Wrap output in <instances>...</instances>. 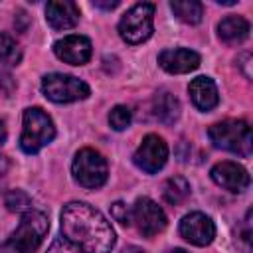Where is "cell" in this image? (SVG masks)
<instances>
[{"label": "cell", "instance_id": "obj_1", "mask_svg": "<svg viewBox=\"0 0 253 253\" xmlns=\"http://www.w3.org/2000/svg\"><path fill=\"white\" fill-rule=\"evenodd\" d=\"M63 239L85 253H111L117 243L111 221L87 202H69L61 210Z\"/></svg>", "mask_w": 253, "mask_h": 253}, {"label": "cell", "instance_id": "obj_2", "mask_svg": "<svg viewBox=\"0 0 253 253\" xmlns=\"http://www.w3.org/2000/svg\"><path fill=\"white\" fill-rule=\"evenodd\" d=\"M49 231V219L40 210H26L18 227L0 245V253H34Z\"/></svg>", "mask_w": 253, "mask_h": 253}, {"label": "cell", "instance_id": "obj_3", "mask_svg": "<svg viewBox=\"0 0 253 253\" xmlns=\"http://www.w3.org/2000/svg\"><path fill=\"white\" fill-rule=\"evenodd\" d=\"M208 136L215 148L233 152L237 156H249L253 150V134L249 123L241 119H225L208 128Z\"/></svg>", "mask_w": 253, "mask_h": 253}, {"label": "cell", "instance_id": "obj_4", "mask_svg": "<svg viewBox=\"0 0 253 253\" xmlns=\"http://www.w3.org/2000/svg\"><path fill=\"white\" fill-rule=\"evenodd\" d=\"M55 138V125L51 117L40 107H28L22 115L20 148L26 154H38Z\"/></svg>", "mask_w": 253, "mask_h": 253}, {"label": "cell", "instance_id": "obj_5", "mask_svg": "<svg viewBox=\"0 0 253 253\" xmlns=\"http://www.w3.org/2000/svg\"><path fill=\"white\" fill-rule=\"evenodd\" d=\"M71 174L79 186H83L87 190H97L109 178L107 158L95 148H81L73 156Z\"/></svg>", "mask_w": 253, "mask_h": 253}, {"label": "cell", "instance_id": "obj_6", "mask_svg": "<svg viewBox=\"0 0 253 253\" xmlns=\"http://www.w3.org/2000/svg\"><path fill=\"white\" fill-rule=\"evenodd\" d=\"M117 30L119 36L130 45L146 42L154 32V4L150 2L134 4L130 10L123 14Z\"/></svg>", "mask_w": 253, "mask_h": 253}, {"label": "cell", "instance_id": "obj_7", "mask_svg": "<svg viewBox=\"0 0 253 253\" xmlns=\"http://www.w3.org/2000/svg\"><path fill=\"white\" fill-rule=\"evenodd\" d=\"M43 95L53 103H75L91 95V89L85 81L67 75V73H47L42 79Z\"/></svg>", "mask_w": 253, "mask_h": 253}, {"label": "cell", "instance_id": "obj_8", "mask_svg": "<svg viewBox=\"0 0 253 253\" xmlns=\"http://www.w3.org/2000/svg\"><path fill=\"white\" fill-rule=\"evenodd\" d=\"M130 221L136 225V229H138V233H142V237H154L160 231H164L168 217H166L164 210L154 200L142 196L130 208Z\"/></svg>", "mask_w": 253, "mask_h": 253}, {"label": "cell", "instance_id": "obj_9", "mask_svg": "<svg viewBox=\"0 0 253 253\" xmlns=\"http://www.w3.org/2000/svg\"><path fill=\"white\" fill-rule=\"evenodd\" d=\"M132 160L142 172L156 174L158 170L164 168V164L168 160V144L158 134H146L142 138V142L138 144Z\"/></svg>", "mask_w": 253, "mask_h": 253}, {"label": "cell", "instance_id": "obj_10", "mask_svg": "<svg viewBox=\"0 0 253 253\" xmlns=\"http://www.w3.org/2000/svg\"><path fill=\"white\" fill-rule=\"evenodd\" d=\"M180 235L198 247H206L215 237V223L210 215L202 211H190L180 219Z\"/></svg>", "mask_w": 253, "mask_h": 253}, {"label": "cell", "instance_id": "obj_11", "mask_svg": "<svg viewBox=\"0 0 253 253\" xmlns=\"http://www.w3.org/2000/svg\"><path fill=\"white\" fill-rule=\"evenodd\" d=\"M210 176L211 180L227 190V192H233V194H241L249 188L251 184V178H249V172L237 164V162H231V160H223V162H217L211 170H210Z\"/></svg>", "mask_w": 253, "mask_h": 253}, {"label": "cell", "instance_id": "obj_12", "mask_svg": "<svg viewBox=\"0 0 253 253\" xmlns=\"http://www.w3.org/2000/svg\"><path fill=\"white\" fill-rule=\"evenodd\" d=\"M53 53L63 63L85 65L93 55V45H91L89 38L79 36V34H71V36H65L53 43Z\"/></svg>", "mask_w": 253, "mask_h": 253}, {"label": "cell", "instance_id": "obj_13", "mask_svg": "<svg viewBox=\"0 0 253 253\" xmlns=\"http://www.w3.org/2000/svg\"><path fill=\"white\" fill-rule=\"evenodd\" d=\"M158 65L174 75L190 73L200 65V53L188 47H174V49H164L158 53Z\"/></svg>", "mask_w": 253, "mask_h": 253}, {"label": "cell", "instance_id": "obj_14", "mask_svg": "<svg viewBox=\"0 0 253 253\" xmlns=\"http://www.w3.org/2000/svg\"><path fill=\"white\" fill-rule=\"evenodd\" d=\"M79 6L71 0H51L45 4V20L53 30H71L79 24Z\"/></svg>", "mask_w": 253, "mask_h": 253}, {"label": "cell", "instance_id": "obj_15", "mask_svg": "<svg viewBox=\"0 0 253 253\" xmlns=\"http://www.w3.org/2000/svg\"><path fill=\"white\" fill-rule=\"evenodd\" d=\"M188 93H190V99H192L194 107L200 109V111H211L219 103L217 85L213 83L211 77H206V75H200V77L192 79L190 85H188Z\"/></svg>", "mask_w": 253, "mask_h": 253}, {"label": "cell", "instance_id": "obj_16", "mask_svg": "<svg viewBox=\"0 0 253 253\" xmlns=\"http://www.w3.org/2000/svg\"><path fill=\"white\" fill-rule=\"evenodd\" d=\"M249 22L243 16H225L217 24V36L223 43H241L249 36Z\"/></svg>", "mask_w": 253, "mask_h": 253}, {"label": "cell", "instance_id": "obj_17", "mask_svg": "<svg viewBox=\"0 0 253 253\" xmlns=\"http://www.w3.org/2000/svg\"><path fill=\"white\" fill-rule=\"evenodd\" d=\"M152 111H154V117L164 123V125H172L178 121L180 117V101L168 93V91H160L156 93L154 101H152Z\"/></svg>", "mask_w": 253, "mask_h": 253}, {"label": "cell", "instance_id": "obj_18", "mask_svg": "<svg viewBox=\"0 0 253 253\" xmlns=\"http://www.w3.org/2000/svg\"><path fill=\"white\" fill-rule=\"evenodd\" d=\"M170 10L180 22L190 24V26L200 24L204 18V4L196 0H174L170 2Z\"/></svg>", "mask_w": 253, "mask_h": 253}, {"label": "cell", "instance_id": "obj_19", "mask_svg": "<svg viewBox=\"0 0 253 253\" xmlns=\"http://www.w3.org/2000/svg\"><path fill=\"white\" fill-rule=\"evenodd\" d=\"M192 188H190V182L184 178V176H172L164 182L162 186V198L164 202H168L170 206H178L182 204L188 196H190Z\"/></svg>", "mask_w": 253, "mask_h": 253}, {"label": "cell", "instance_id": "obj_20", "mask_svg": "<svg viewBox=\"0 0 253 253\" xmlns=\"http://www.w3.org/2000/svg\"><path fill=\"white\" fill-rule=\"evenodd\" d=\"M20 61H22V47L12 36L0 32V63L18 65Z\"/></svg>", "mask_w": 253, "mask_h": 253}, {"label": "cell", "instance_id": "obj_21", "mask_svg": "<svg viewBox=\"0 0 253 253\" xmlns=\"http://www.w3.org/2000/svg\"><path fill=\"white\" fill-rule=\"evenodd\" d=\"M4 206H6L10 211L24 213L26 210L32 208V200H30V196H28L24 190H10V192L4 196Z\"/></svg>", "mask_w": 253, "mask_h": 253}, {"label": "cell", "instance_id": "obj_22", "mask_svg": "<svg viewBox=\"0 0 253 253\" xmlns=\"http://www.w3.org/2000/svg\"><path fill=\"white\" fill-rule=\"evenodd\" d=\"M130 121H132V113H130V109L125 107V105H117V107H113L111 113H109V125H111V128H115V130H125V128H128V126H130Z\"/></svg>", "mask_w": 253, "mask_h": 253}, {"label": "cell", "instance_id": "obj_23", "mask_svg": "<svg viewBox=\"0 0 253 253\" xmlns=\"http://www.w3.org/2000/svg\"><path fill=\"white\" fill-rule=\"evenodd\" d=\"M111 215H113V219L119 221L121 225H130V223H132V221H130V210H128L126 204H123V202H115V204L111 206Z\"/></svg>", "mask_w": 253, "mask_h": 253}, {"label": "cell", "instance_id": "obj_24", "mask_svg": "<svg viewBox=\"0 0 253 253\" xmlns=\"http://www.w3.org/2000/svg\"><path fill=\"white\" fill-rule=\"evenodd\" d=\"M47 253H85V251H81L79 247H75V245H73V243H69L67 239L57 237V239L49 245Z\"/></svg>", "mask_w": 253, "mask_h": 253}, {"label": "cell", "instance_id": "obj_25", "mask_svg": "<svg viewBox=\"0 0 253 253\" xmlns=\"http://www.w3.org/2000/svg\"><path fill=\"white\" fill-rule=\"evenodd\" d=\"M239 239L245 243V251H249V243H251V210L247 211V215L243 219V229L239 233Z\"/></svg>", "mask_w": 253, "mask_h": 253}, {"label": "cell", "instance_id": "obj_26", "mask_svg": "<svg viewBox=\"0 0 253 253\" xmlns=\"http://www.w3.org/2000/svg\"><path fill=\"white\" fill-rule=\"evenodd\" d=\"M14 87H16V83H14L12 75H10V73H6V71H0V91L8 97V95H12Z\"/></svg>", "mask_w": 253, "mask_h": 253}, {"label": "cell", "instance_id": "obj_27", "mask_svg": "<svg viewBox=\"0 0 253 253\" xmlns=\"http://www.w3.org/2000/svg\"><path fill=\"white\" fill-rule=\"evenodd\" d=\"M93 6L95 8H103V10H113V8H117L119 6V0H95L93 2Z\"/></svg>", "mask_w": 253, "mask_h": 253}, {"label": "cell", "instance_id": "obj_28", "mask_svg": "<svg viewBox=\"0 0 253 253\" xmlns=\"http://www.w3.org/2000/svg\"><path fill=\"white\" fill-rule=\"evenodd\" d=\"M6 136H8V130H6V125L4 121H0V146L6 142Z\"/></svg>", "mask_w": 253, "mask_h": 253}, {"label": "cell", "instance_id": "obj_29", "mask_svg": "<svg viewBox=\"0 0 253 253\" xmlns=\"http://www.w3.org/2000/svg\"><path fill=\"white\" fill-rule=\"evenodd\" d=\"M121 253H144V251H142L140 247H136V245H126Z\"/></svg>", "mask_w": 253, "mask_h": 253}, {"label": "cell", "instance_id": "obj_30", "mask_svg": "<svg viewBox=\"0 0 253 253\" xmlns=\"http://www.w3.org/2000/svg\"><path fill=\"white\" fill-rule=\"evenodd\" d=\"M170 253H188V251H186V249H180V247H178V249H172Z\"/></svg>", "mask_w": 253, "mask_h": 253}]
</instances>
